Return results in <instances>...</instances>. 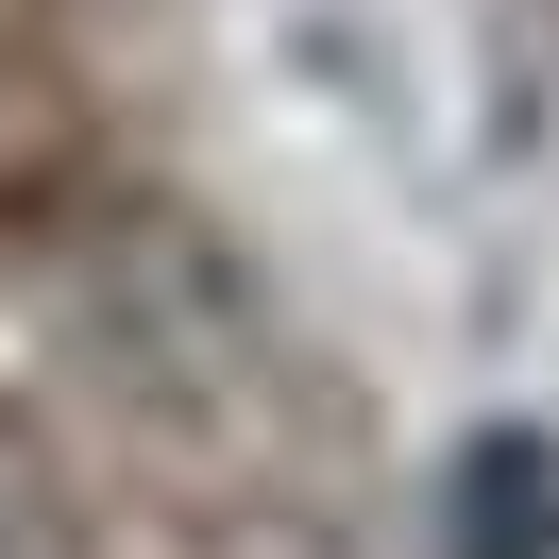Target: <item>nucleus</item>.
I'll list each match as a JSON object with an SVG mask.
<instances>
[{
  "mask_svg": "<svg viewBox=\"0 0 559 559\" xmlns=\"http://www.w3.org/2000/svg\"><path fill=\"white\" fill-rule=\"evenodd\" d=\"M457 543H475V559H559V475H543V441H475V457H457Z\"/></svg>",
  "mask_w": 559,
  "mask_h": 559,
  "instance_id": "1",
  "label": "nucleus"
}]
</instances>
